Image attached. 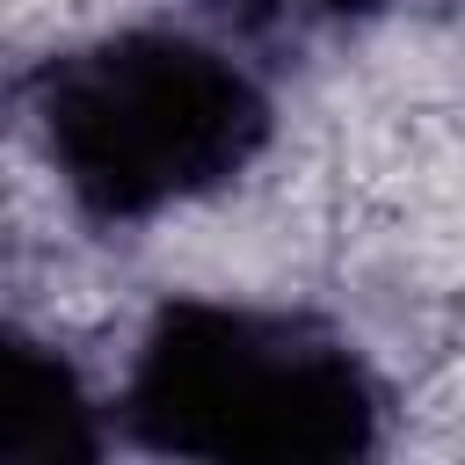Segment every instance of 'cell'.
Wrapping results in <instances>:
<instances>
[{
    "label": "cell",
    "instance_id": "2",
    "mask_svg": "<svg viewBox=\"0 0 465 465\" xmlns=\"http://www.w3.org/2000/svg\"><path fill=\"white\" fill-rule=\"evenodd\" d=\"M36 124L73 203L138 225L225 189L269 145V94L189 29H124L44 65Z\"/></svg>",
    "mask_w": 465,
    "mask_h": 465
},
{
    "label": "cell",
    "instance_id": "3",
    "mask_svg": "<svg viewBox=\"0 0 465 465\" xmlns=\"http://www.w3.org/2000/svg\"><path fill=\"white\" fill-rule=\"evenodd\" d=\"M94 450L102 429L80 371L51 341L0 320V465H73Z\"/></svg>",
    "mask_w": 465,
    "mask_h": 465
},
{
    "label": "cell",
    "instance_id": "4",
    "mask_svg": "<svg viewBox=\"0 0 465 465\" xmlns=\"http://www.w3.org/2000/svg\"><path fill=\"white\" fill-rule=\"evenodd\" d=\"M254 15H356V7H378V0H240Z\"/></svg>",
    "mask_w": 465,
    "mask_h": 465
},
{
    "label": "cell",
    "instance_id": "1",
    "mask_svg": "<svg viewBox=\"0 0 465 465\" xmlns=\"http://www.w3.org/2000/svg\"><path fill=\"white\" fill-rule=\"evenodd\" d=\"M378 378L298 312L174 298L138 341L124 421L160 458L349 465L378 450Z\"/></svg>",
    "mask_w": 465,
    "mask_h": 465
}]
</instances>
